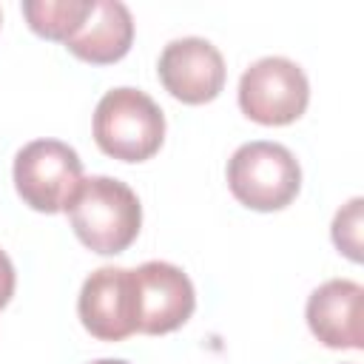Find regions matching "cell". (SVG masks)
<instances>
[{
	"label": "cell",
	"instance_id": "obj_2",
	"mask_svg": "<svg viewBox=\"0 0 364 364\" xmlns=\"http://www.w3.org/2000/svg\"><path fill=\"white\" fill-rule=\"evenodd\" d=\"M94 139L100 151L114 159L145 162L165 139V114L139 88H111L97 102Z\"/></svg>",
	"mask_w": 364,
	"mask_h": 364
},
{
	"label": "cell",
	"instance_id": "obj_13",
	"mask_svg": "<svg viewBox=\"0 0 364 364\" xmlns=\"http://www.w3.org/2000/svg\"><path fill=\"white\" fill-rule=\"evenodd\" d=\"M11 296H14V264L6 256V250H0V307H6Z\"/></svg>",
	"mask_w": 364,
	"mask_h": 364
},
{
	"label": "cell",
	"instance_id": "obj_14",
	"mask_svg": "<svg viewBox=\"0 0 364 364\" xmlns=\"http://www.w3.org/2000/svg\"><path fill=\"white\" fill-rule=\"evenodd\" d=\"M91 364H128L122 358H100V361H91Z\"/></svg>",
	"mask_w": 364,
	"mask_h": 364
},
{
	"label": "cell",
	"instance_id": "obj_3",
	"mask_svg": "<svg viewBox=\"0 0 364 364\" xmlns=\"http://www.w3.org/2000/svg\"><path fill=\"white\" fill-rule=\"evenodd\" d=\"M228 188L250 210H282L301 188V168L279 142H245L228 159Z\"/></svg>",
	"mask_w": 364,
	"mask_h": 364
},
{
	"label": "cell",
	"instance_id": "obj_8",
	"mask_svg": "<svg viewBox=\"0 0 364 364\" xmlns=\"http://www.w3.org/2000/svg\"><path fill=\"white\" fill-rule=\"evenodd\" d=\"M77 313L82 327L100 341H122L136 333L134 273L125 267L94 270L80 290Z\"/></svg>",
	"mask_w": 364,
	"mask_h": 364
},
{
	"label": "cell",
	"instance_id": "obj_6",
	"mask_svg": "<svg viewBox=\"0 0 364 364\" xmlns=\"http://www.w3.org/2000/svg\"><path fill=\"white\" fill-rule=\"evenodd\" d=\"M131 273H134L136 333L162 336L182 327L191 318L196 307V290L188 273H182V267L171 262H145Z\"/></svg>",
	"mask_w": 364,
	"mask_h": 364
},
{
	"label": "cell",
	"instance_id": "obj_1",
	"mask_svg": "<svg viewBox=\"0 0 364 364\" xmlns=\"http://www.w3.org/2000/svg\"><path fill=\"white\" fill-rule=\"evenodd\" d=\"M77 239L102 256L122 253L139 236L142 205L136 193L114 176H88L65 205Z\"/></svg>",
	"mask_w": 364,
	"mask_h": 364
},
{
	"label": "cell",
	"instance_id": "obj_9",
	"mask_svg": "<svg viewBox=\"0 0 364 364\" xmlns=\"http://www.w3.org/2000/svg\"><path fill=\"white\" fill-rule=\"evenodd\" d=\"M307 327L310 333L333 350H361V316H364V287L353 279H330L318 284L307 299Z\"/></svg>",
	"mask_w": 364,
	"mask_h": 364
},
{
	"label": "cell",
	"instance_id": "obj_10",
	"mask_svg": "<svg viewBox=\"0 0 364 364\" xmlns=\"http://www.w3.org/2000/svg\"><path fill=\"white\" fill-rule=\"evenodd\" d=\"M134 43V17L119 0H91L85 20L65 40V48L94 65L117 63Z\"/></svg>",
	"mask_w": 364,
	"mask_h": 364
},
{
	"label": "cell",
	"instance_id": "obj_12",
	"mask_svg": "<svg viewBox=\"0 0 364 364\" xmlns=\"http://www.w3.org/2000/svg\"><path fill=\"white\" fill-rule=\"evenodd\" d=\"M361 208L364 199L355 196L333 219V242L353 262H361Z\"/></svg>",
	"mask_w": 364,
	"mask_h": 364
},
{
	"label": "cell",
	"instance_id": "obj_11",
	"mask_svg": "<svg viewBox=\"0 0 364 364\" xmlns=\"http://www.w3.org/2000/svg\"><path fill=\"white\" fill-rule=\"evenodd\" d=\"M91 0H26L23 14L34 34L65 43L85 20Z\"/></svg>",
	"mask_w": 364,
	"mask_h": 364
},
{
	"label": "cell",
	"instance_id": "obj_4",
	"mask_svg": "<svg viewBox=\"0 0 364 364\" xmlns=\"http://www.w3.org/2000/svg\"><path fill=\"white\" fill-rule=\"evenodd\" d=\"M82 182V159L60 139H34L14 156V188L20 199L40 213L65 210Z\"/></svg>",
	"mask_w": 364,
	"mask_h": 364
},
{
	"label": "cell",
	"instance_id": "obj_5",
	"mask_svg": "<svg viewBox=\"0 0 364 364\" xmlns=\"http://www.w3.org/2000/svg\"><path fill=\"white\" fill-rule=\"evenodd\" d=\"M310 100L304 71L287 57H262L239 80V108L259 125L296 122Z\"/></svg>",
	"mask_w": 364,
	"mask_h": 364
},
{
	"label": "cell",
	"instance_id": "obj_7",
	"mask_svg": "<svg viewBox=\"0 0 364 364\" xmlns=\"http://www.w3.org/2000/svg\"><path fill=\"white\" fill-rule=\"evenodd\" d=\"M156 71L165 91L188 105H202L219 97L228 77L219 48L205 37L171 40L159 54Z\"/></svg>",
	"mask_w": 364,
	"mask_h": 364
}]
</instances>
